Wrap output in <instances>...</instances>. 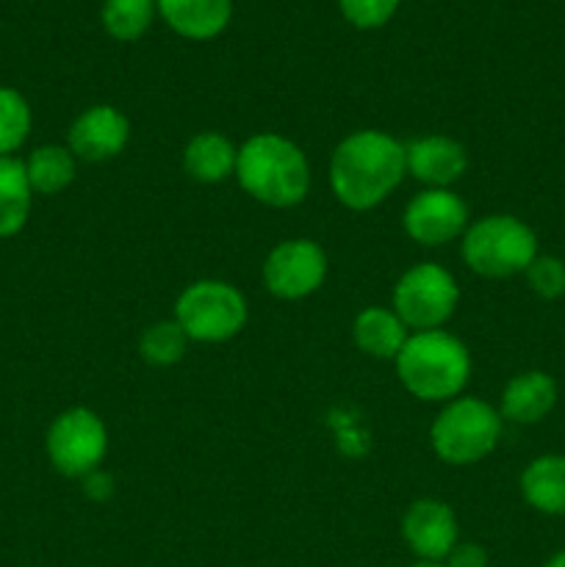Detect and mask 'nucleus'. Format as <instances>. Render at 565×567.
Returning <instances> with one entry per match:
<instances>
[{
    "label": "nucleus",
    "instance_id": "obj_4",
    "mask_svg": "<svg viewBox=\"0 0 565 567\" xmlns=\"http://www.w3.org/2000/svg\"><path fill=\"white\" fill-rule=\"evenodd\" d=\"M504 419L493 404L458 396L443 404L430 426V446L446 465L482 463L502 441Z\"/></svg>",
    "mask_w": 565,
    "mask_h": 567
},
{
    "label": "nucleus",
    "instance_id": "obj_19",
    "mask_svg": "<svg viewBox=\"0 0 565 567\" xmlns=\"http://www.w3.org/2000/svg\"><path fill=\"white\" fill-rule=\"evenodd\" d=\"M33 192L25 164L17 155L0 158V238H11L28 225Z\"/></svg>",
    "mask_w": 565,
    "mask_h": 567
},
{
    "label": "nucleus",
    "instance_id": "obj_25",
    "mask_svg": "<svg viewBox=\"0 0 565 567\" xmlns=\"http://www.w3.org/2000/svg\"><path fill=\"white\" fill-rule=\"evenodd\" d=\"M526 282L541 299H559L565 293V260L554 255H537L524 271Z\"/></svg>",
    "mask_w": 565,
    "mask_h": 567
},
{
    "label": "nucleus",
    "instance_id": "obj_10",
    "mask_svg": "<svg viewBox=\"0 0 565 567\" xmlns=\"http://www.w3.org/2000/svg\"><path fill=\"white\" fill-rule=\"evenodd\" d=\"M402 225L421 247H446L469 230V205L452 188H424L408 203Z\"/></svg>",
    "mask_w": 565,
    "mask_h": 567
},
{
    "label": "nucleus",
    "instance_id": "obj_11",
    "mask_svg": "<svg viewBox=\"0 0 565 567\" xmlns=\"http://www.w3.org/2000/svg\"><path fill=\"white\" fill-rule=\"evenodd\" d=\"M402 537L421 563H443L460 543L458 515L446 502L419 498L404 513Z\"/></svg>",
    "mask_w": 565,
    "mask_h": 567
},
{
    "label": "nucleus",
    "instance_id": "obj_27",
    "mask_svg": "<svg viewBox=\"0 0 565 567\" xmlns=\"http://www.w3.org/2000/svg\"><path fill=\"white\" fill-rule=\"evenodd\" d=\"M83 493H86L92 502H105L114 493V480L111 474H103V471H92L89 476H83Z\"/></svg>",
    "mask_w": 565,
    "mask_h": 567
},
{
    "label": "nucleus",
    "instance_id": "obj_26",
    "mask_svg": "<svg viewBox=\"0 0 565 567\" xmlns=\"http://www.w3.org/2000/svg\"><path fill=\"white\" fill-rule=\"evenodd\" d=\"M443 567H487V551L476 543H458L443 559Z\"/></svg>",
    "mask_w": 565,
    "mask_h": 567
},
{
    "label": "nucleus",
    "instance_id": "obj_22",
    "mask_svg": "<svg viewBox=\"0 0 565 567\" xmlns=\"http://www.w3.org/2000/svg\"><path fill=\"white\" fill-rule=\"evenodd\" d=\"M188 343L192 341L183 332V327L175 319H164L155 321V324H150L142 332V338H138V354H142L144 363L164 369V365H175L186 358Z\"/></svg>",
    "mask_w": 565,
    "mask_h": 567
},
{
    "label": "nucleus",
    "instance_id": "obj_24",
    "mask_svg": "<svg viewBox=\"0 0 565 567\" xmlns=\"http://www.w3.org/2000/svg\"><path fill=\"white\" fill-rule=\"evenodd\" d=\"M343 20L360 31H374L388 25L399 9V0H338Z\"/></svg>",
    "mask_w": 565,
    "mask_h": 567
},
{
    "label": "nucleus",
    "instance_id": "obj_8",
    "mask_svg": "<svg viewBox=\"0 0 565 567\" xmlns=\"http://www.w3.org/2000/svg\"><path fill=\"white\" fill-rule=\"evenodd\" d=\"M48 460L59 474L83 480L103 465L109 452V430L89 408H70L53 419L44 437Z\"/></svg>",
    "mask_w": 565,
    "mask_h": 567
},
{
    "label": "nucleus",
    "instance_id": "obj_6",
    "mask_svg": "<svg viewBox=\"0 0 565 567\" xmlns=\"http://www.w3.org/2000/svg\"><path fill=\"white\" fill-rule=\"evenodd\" d=\"M247 299L225 280H197L183 288L175 302V321L188 341L222 343L236 338L247 324Z\"/></svg>",
    "mask_w": 565,
    "mask_h": 567
},
{
    "label": "nucleus",
    "instance_id": "obj_28",
    "mask_svg": "<svg viewBox=\"0 0 565 567\" xmlns=\"http://www.w3.org/2000/svg\"><path fill=\"white\" fill-rule=\"evenodd\" d=\"M543 567H565V548H563V551H557V554H554V557L548 559V563L543 565Z\"/></svg>",
    "mask_w": 565,
    "mask_h": 567
},
{
    "label": "nucleus",
    "instance_id": "obj_1",
    "mask_svg": "<svg viewBox=\"0 0 565 567\" xmlns=\"http://www.w3.org/2000/svg\"><path fill=\"white\" fill-rule=\"evenodd\" d=\"M404 175V144L386 131H355L332 150L330 186L338 203L349 210L382 205Z\"/></svg>",
    "mask_w": 565,
    "mask_h": 567
},
{
    "label": "nucleus",
    "instance_id": "obj_14",
    "mask_svg": "<svg viewBox=\"0 0 565 567\" xmlns=\"http://www.w3.org/2000/svg\"><path fill=\"white\" fill-rule=\"evenodd\" d=\"M155 6L166 25L192 42L219 37L233 17V0H155Z\"/></svg>",
    "mask_w": 565,
    "mask_h": 567
},
{
    "label": "nucleus",
    "instance_id": "obj_18",
    "mask_svg": "<svg viewBox=\"0 0 565 567\" xmlns=\"http://www.w3.org/2000/svg\"><path fill=\"white\" fill-rule=\"evenodd\" d=\"M521 496L543 515H565V454H543L521 474Z\"/></svg>",
    "mask_w": 565,
    "mask_h": 567
},
{
    "label": "nucleus",
    "instance_id": "obj_9",
    "mask_svg": "<svg viewBox=\"0 0 565 567\" xmlns=\"http://www.w3.org/2000/svg\"><path fill=\"white\" fill-rule=\"evenodd\" d=\"M327 255L310 238H288L280 241L264 260V282L271 297L305 299L325 286Z\"/></svg>",
    "mask_w": 565,
    "mask_h": 567
},
{
    "label": "nucleus",
    "instance_id": "obj_21",
    "mask_svg": "<svg viewBox=\"0 0 565 567\" xmlns=\"http://www.w3.org/2000/svg\"><path fill=\"white\" fill-rule=\"evenodd\" d=\"M155 14H158L155 0H105L100 9V22L116 42H136L150 31Z\"/></svg>",
    "mask_w": 565,
    "mask_h": 567
},
{
    "label": "nucleus",
    "instance_id": "obj_16",
    "mask_svg": "<svg viewBox=\"0 0 565 567\" xmlns=\"http://www.w3.org/2000/svg\"><path fill=\"white\" fill-rule=\"evenodd\" d=\"M355 347L374 360H397L402 347L408 343L410 330L393 308L371 305L355 316L352 324Z\"/></svg>",
    "mask_w": 565,
    "mask_h": 567
},
{
    "label": "nucleus",
    "instance_id": "obj_7",
    "mask_svg": "<svg viewBox=\"0 0 565 567\" xmlns=\"http://www.w3.org/2000/svg\"><path fill=\"white\" fill-rule=\"evenodd\" d=\"M460 302V286L452 271L438 264H415L393 286V305L408 330H441L454 316Z\"/></svg>",
    "mask_w": 565,
    "mask_h": 567
},
{
    "label": "nucleus",
    "instance_id": "obj_15",
    "mask_svg": "<svg viewBox=\"0 0 565 567\" xmlns=\"http://www.w3.org/2000/svg\"><path fill=\"white\" fill-rule=\"evenodd\" d=\"M557 404V382L546 371H521L504 385L499 413L513 424H537Z\"/></svg>",
    "mask_w": 565,
    "mask_h": 567
},
{
    "label": "nucleus",
    "instance_id": "obj_2",
    "mask_svg": "<svg viewBox=\"0 0 565 567\" xmlns=\"http://www.w3.org/2000/svg\"><path fill=\"white\" fill-rule=\"evenodd\" d=\"M236 181L266 208H294L310 192V164L291 138L255 133L238 147Z\"/></svg>",
    "mask_w": 565,
    "mask_h": 567
},
{
    "label": "nucleus",
    "instance_id": "obj_12",
    "mask_svg": "<svg viewBox=\"0 0 565 567\" xmlns=\"http://www.w3.org/2000/svg\"><path fill=\"white\" fill-rule=\"evenodd\" d=\"M131 142V122L114 105H92L75 116L66 136V147L78 161L103 164L116 158Z\"/></svg>",
    "mask_w": 565,
    "mask_h": 567
},
{
    "label": "nucleus",
    "instance_id": "obj_20",
    "mask_svg": "<svg viewBox=\"0 0 565 567\" xmlns=\"http://www.w3.org/2000/svg\"><path fill=\"white\" fill-rule=\"evenodd\" d=\"M22 164H25L31 192L42 194V197L61 194L72 186L78 175V158L70 147H61V144H42V147L31 150Z\"/></svg>",
    "mask_w": 565,
    "mask_h": 567
},
{
    "label": "nucleus",
    "instance_id": "obj_23",
    "mask_svg": "<svg viewBox=\"0 0 565 567\" xmlns=\"http://www.w3.org/2000/svg\"><path fill=\"white\" fill-rule=\"evenodd\" d=\"M31 105L17 89L0 86V158L14 155L31 136Z\"/></svg>",
    "mask_w": 565,
    "mask_h": 567
},
{
    "label": "nucleus",
    "instance_id": "obj_13",
    "mask_svg": "<svg viewBox=\"0 0 565 567\" xmlns=\"http://www.w3.org/2000/svg\"><path fill=\"white\" fill-rule=\"evenodd\" d=\"M408 175L427 188H452L469 169V155L460 142L449 136H421L404 144Z\"/></svg>",
    "mask_w": 565,
    "mask_h": 567
},
{
    "label": "nucleus",
    "instance_id": "obj_5",
    "mask_svg": "<svg viewBox=\"0 0 565 567\" xmlns=\"http://www.w3.org/2000/svg\"><path fill=\"white\" fill-rule=\"evenodd\" d=\"M537 236L526 221L510 214H491L476 219L463 233V260L474 275L502 280L524 275L537 258Z\"/></svg>",
    "mask_w": 565,
    "mask_h": 567
},
{
    "label": "nucleus",
    "instance_id": "obj_17",
    "mask_svg": "<svg viewBox=\"0 0 565 567\" xmlns=\"http://www.w3.org/2000/svg\"><path fill=\"white\" fill-rule=\"evenodd\" d=\"M238 147L216 131H203L188 138L183 150V169L197 183H225L236 177Z\"/></svg>",
    "mask_w": 565,
    "mask_h": 567
},
{
    "label": "nucleus",
    "instance_id": "obj_3",
    "mask_svg": "<svg viewBox=\"0 0 565 567\" xmlns=\"http://www.w3.org/2000/svg\"><path fill=\"white\" fill-rule=\"evenodd\" d=\"M393 363L404 391L421 402L446 404L463 396L471 377L469 349L446 330L410 332Z\"/></svg>",
    "mask_w": 565,
    "mask_h": 567
},
{
    "label": "nucleus",
    "instance_id": "obj_29",
    "mask_svg": "<svg viewBox=\"0 0 565 567\" xmlns=\"http://www.w3.org/2000/svg\"><path fill=\"white\" fill-rule=\"evenodd\" d=\"M410 567H443V563H415V565H410Z\"/></svg>",
    "mask_w": 565,
    "mask_h": 567
}]
</instances>
